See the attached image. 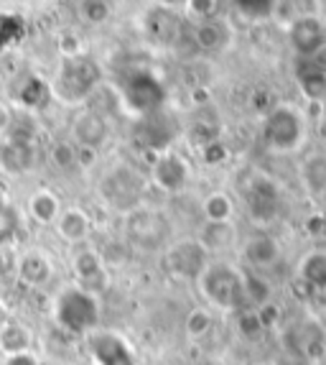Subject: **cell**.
<instances>
[{
  "label": "cell",
  "mask_w": 326,
  "mask_h": 365,
  "mask_svg": "<svg viewBox=\"0 0 326 365\" xmlns=\"http://www.w3.org/2000/svg\"><path fill=\"white\" fill-rule=\"evenodd\" d=\"M28 217L38 225H54L61 215L59 197L51 192V189H38L28 197Z\"/></svg>",
  "instance_id": "ffe728a7"
},
{
  "label": "cell",
  "mask_w": 326,
  "mask_h": 365,
  "mask_svg": "<svg viewBox=\"0 0 326 365\" xmlns=\"http://www.w3.org/2000/svg\"><path fill=\"white\" fill-rule=\"evenodd\" d=\"M54 225H56V232L61 235V240L69 245L85 243L87 237L92 235V217L82 207L61 210L59 220H56Z\"/></svg>",
  "instance_id": "e0dca14e"
},
{
  "label": "cell",
  "mask_w": 326,
  "mask_h": 365,
  "mask_svg": "<svg viewBox=\"0 0 326 365\" xmlns=\"http://www.w3.org/2000/svg\"><path fill=\"white\" fill-rule=\"evenodd\" d=\"M97 85H100V64L85 54L69 56V59L61 61V67L56 69V77L48 82L51 98L67 105L85 103Z\"/></svg>",
  "instance_id": "3957f363"
},
{
  "label": "cell",
  "mask_w": 326,
  "mask_h": 365,
  "mask_svg": "<svg viewBox=\"0 0 326 365\" xmlns=\"http://www.w3.org/2000/svg\"><path fill=\"white\" fill-rule=\"evenodd\" d=\"M248 205L253 220H258V222L273 220L275 210H278V189H275V184L263 177V174H253L248 187Z\"/></svg>",
  "instance_id": "5bb4252c"
},
{
  "label": "cell",
  "mask_w": 326,
  "mask_h": 365,
  "mask_svg": "<svg viewBox=\"0 0 326 365\" xmlns=\"http://www.w3.org/2000/svg\"><path fill=\"white\" fill-rule=\"evenodd\" d=\"M151 182L166 195L182 192L189 182V161L176 151H163L156 156L151 166Z\"/></svg>",
  "instance_id": "8fae6325"
},
{
  "label": "cell",
  "mask_w": 326,
  "mask_h": 365,
  "mask_svg": "<svg viewBox=\"0 0 326 365\" xmlns=\"http://www.w3.org/2000/svg\"><path fill=\"white\" fill-rule=\"evenodd\" d=\"M72 271H74V279H77L74 281V287L85 289V292L92 294V297H100V294L107 289L110 271L105 268L102 258H100L97 250H92V248L79 250L72 261Z\"/></svg>",
  "instance_id": "7c38bea8"
},
{
  "label": "cell",
  "mask_w": 326,
  "mask_h": 365,
  "mask_svg": "<svg viewBox=\"0 0 326 365\" xmlns=\"http://www.w3.org/2000/svg\"><path fill=\"white\" fill-rule=\"evenodd\" d=\"M69 135L72 140H77L79 146L85 148H97L102 146L110 135V123L102 113L97 110H82L72 118L69 123Z\"/></svg>",
  "instance_id": "4fadbf2b"
},
{
  "label": "cell",
  "mask_w": 326,
  "mask_h": 365,
  "mask_svg": "<svg viewBox=\"0 0 326 365\" xmlns=\"http://www.w3.org/2000/svg\"><path fill=\"white\" fill-rule=\"evenodd\" d=\"M288 43L303 59L321 54L326 49V24L319 16H298L288 26Z\"/></svg>",
  "instance_id": "9c48e42d"
},
{
  "label": "cell",
  "mask_w": 326,
  "mask_h": 365,
  "mask_svg": "<svg viewBox=\"0 0 326 365\" xmlns=\"http://www.w3.org/2000/svg\"><path fill=\"white\" fill-rule=\"evenodd\" d=\"M201 153H204L206 164H222V161H227V156H230V151H227V146H224L222 140H214V143L204 146Z\"/></svg>",
  "instance_id": "d6a6232c"
},
{
  "label": "cell",
  "mask_w": 326,
  "mask_h": 365,
  "mask_svg": "<svg viewBox=\"0 0 326 365\" xmlns=\"http://www.w3.org/2000/svg\"><path fill=\"white\" fill-rule=\"evenodd\" d=\"M303 182L311 192L321 195L326 192V156L311 158L306 166H303Z\"/></svg>",
  "instance_id": "83f0119b"
},
{
  "label": "cell",
  "mask_w": 326,
  "mask_h": 365,
  "mask_svg": "<svg viewBox=\"0 0 326 365\" xmlns=\"http://www.w3.org/2000/svg\"><path fill=\"white\" fill-rule=\"evenodd\" d=\"M171 235H174L171 220L161 210L143 205L125 215V243L130 245V250L156 253L161 248H169Z\"/></svg>",
  "instance_id": "5b68a950"
},
{
  "label": "cell",
  "mask_w": 326,
  "mask_h": 365,
  "mask_svg": "<svg viewBox=\"0 0 326 365\" xmlns=\"http://www.w3.org/2000/svg\"><path fill=\"white\" fill-rule=\"evenodd\" d=\"M48 100H51V87H48V82L41 77H31L23 90H21V103H23V108L31 110V113L43 110L48 105Z\"/></svg>",
  "instance_id": "484cf974"
},
{
  "label": "cell",
  "mask_w": 326,
  "mask_h": 365,
  "mask_svg": "<svg viewBox=\"0 0 326 365\" xmlns=\"http://www.w3.org/2000/svg\"><path fill=\"white\" fill-rule=\"evenodd\" d=\"M227 38H230L227 26L214 19L201 21V24L196 26V31H194V41H196V46H199L201 51H219L224 43H227Z\"/></svg>",
  "instance_id": "cb8c5ba5"
},
{
  "label": "cell",
  "mask_w": 326,
  "mask_h": 365,
  "mask_svg": "<svg viewBox=\"0 0 326 365\" xmlns=\"http://www.w3.org/2000/svg\"><path fill=\"white\" fill-rule=\"evenodd\" d=\"M11 120H13V113L6 108V105L0 103V135L8 133V128H11Z\"/></svg>",
  "instance_id": "d590c367"
},
{
  "label": "cell",
  "mask_w": 326,
  "mask_h": 365,
  "mask_svg": "<svg viewBox=\"0 0 326 365\" xmlns=\"http://www.w3.org/2000/svg\"><path fill=\"white\" fill-rule=\"evenodd\" d=\"M87 342V353L95 360L97 365H135L133 347L127 345V340H122L115 332H90L85 337Z\"/></svg>",
  "instance_id": "30bf717a"
},
{
  "label": "cell",
  "mask_w": 326,
  "mask_h": 365,
  "mask_svg": "<svg viewBox=\"0 0 326 365\" xmlns=\"http://www.w3.org/2000/svg\"><path fill=\"white\" fill-rule=\"evenodd\" d=\"M163 266L174 279L196 281L209 266V256L196 243V237H179V240H171V245L163 253Z\"/></svg>",
  "instance_id": "ba28073f"
},
{
  "label": "cell",
  "mask_w": 326,
  "mask_h": 365,
  "mask_svg": "<svg viewBox=\"0 0 326 365\" xmlns=\"http://www.w3.org/2000/svg\"><path fill=\"white\" fill-rule=\"evenodd\" d=\"M201 212L206 222H235V200L222 189L209 192L201 202Z\"/></svg>",
  "instance_id": "7402d4cb"
},
{
  "label": "cell",
  "mask_w": 326,
  "mask_h": 365,
  "mask_svg": "<svg viewBox=\"0 0 326 365\" xmlns=\"http://www.w3.org/2000/svg\"><path fill=\"white\" fill-rule=\"evenodd\" d=\"M166 92H163V85L158 82V77H153L151 72H135L125 79L122 85V108L130 118H148L161 113V105Z\"/></svg>",
  "instance_id": "52a82bcc"
},
{
  "label": "cell",
  "mask_w": 326,
  "mask_h": 365,
  "mask_svg": "<svg viewBox=\"0 0 326 365\" xmlns=\"http://www.w3.org/2000/svg\"><path fill=\"white\" fill-rule=\"evenodd\" d=\"M199 294L209 302V307L219 312H240L248 307L245 299V274L240 268L224 261H214L204 268L196 279Z\"/></svg>",
  "instance_id": "6da1fadb"
},
{
  "label": "cell",
  "mask_w": 326,
  "mask_h": 365,
  "mask_svg": "<svg viewBox=\"0 0 326 365\" xmlns=\"http://www.w3.org/2000/svg\"><path fill=\"white\" fill-rule=\"evenodd\" d=\"M0 166L11 177H23L33 166V146L31 143H6L0 151Z\"/></svg>",
  "instance_id": "44dd1931"
},
{
  "label": "cell",
  "mask_w": 326,
  "mask_h": 365,
  "mask_svg": "<svg viewBox=\"0 0 326 365\" xmlns=\"http://www.w3.org/2000/svg\"><path fill=\"white\" fill-rule=\"evenodd\" d=\"M314 365H326V363H324V360H319V363H314Z\"/></svg>",
  "instance_id": "74e56055"
},
{
  "label": "cell",
  "mask_w": 326,
  "mask_h": 365,
  "mask_svg": "<svg viewBox=\"0 0 326 365\" xmlns=\"http://www.w3.org/2000/svg\"><path fill=\"white\" fill-rule=\"evenodd\" d=\"M296 276L311 292L326 294V248H314L303 253L296 266Z\"/></svg>",
  "instance_id": "ac0fdd59"
},
{
  "label": "cell",
  "mask_w": 326,
  "mask_h": 365,
  "mask_svg": "<svg viewBox=\"0 0 326 365\" xmlns=\"http://www.w3.org/2000/svg\"><path fill=\"white\" fill-rule=\"evenodd\" d=\"M16 274L28 287H43L54 276V263L43 250H26L16 263Z\"/></svg>",
  "instance_id": "2e32d148"
},
{
  "label": "cell",
  "mask_w": 326,
  "mask_h": 365,
  "mask_svg": "<svg viewBox=\"0 0 326 365\" xmlns=\"http://www.w3.org/2000/svg\"><path fill=\"white\" fill-rule=\"evenodd\" d=\"M263 140L273 153H293L306 143V120L293 105H278L265 115Z\"/></svg>",
  "instance_id": "8992f818"
},
{
  "label": "cell",
  "mask_w": 326,
  "mask_h": 365,
  "mask_svg": "<svg viewBox=\"0 0 326 365\" xmlns=\"http://www.w3.org/2000/svg\"><path fill=\"white\" fill-rule=\"evenodd\" d=\"M196 243L206 250V256H219V253H227L237 245V227L235 222H204L199 227V235H196Z\"/></svg>",
  "instance_id": "9a60e30c"
},
{
  "label": "cell",
  "mask_w": 326,
  "mask_h": 365,
  "mask_svg": "<svg viewBox=\"0 0 326 365\" xmlns=\"http://www.w3.org/2000/svg\"><path fill=\"white\" fill-rule=\"evenodd\" d=\"M242 256L253 268H270L280 261V245L270 235H250L242 243Z\"/></svg>",
  "instance_id": "d6986e66"
},
{
  "label": "cell",
  "mask_w": 326,
  "mask_h": 365,
  "mask_svg": "<svg viewBox=\"0 0 326 365\" xmlns=\"http://www.w3.org/2000/svg\"><path fill=\"white\" fill-rule=\"evenodd\" d=\"M235 8L240 11L242 19L255 21V24L273 19V13L278 11V6H275V3H237Z\"/></svg>",
  "instance_id": "f546056e"
},
{
  "label": "cell",
  "mask_w": 326,
  "mask_h": 365,
  "mask_svg": "<svg viewBox=\"0 0 326 365\" xmlns=\"http://www.w3.org/2000/svg\"><path fill=\"white\" fill-rule=\"evenodd\" d=\"M0 207H6V200H3V192H0Z\"/></svg>",
  "instance_id": "8d00e7d4"
},
{
  "label": "cell",
  "mask_w": 326,
  "mask_h": 365,
  "mask_svg": "<svg viewBox=\"0 0 326 365\" xmlns=\"http://www.w3.org/2000/svg\"><path fill=\"white\" fill-rule=\"evenodd\" d=\"M51 317L64 332L87 337L90 332H95L97 322H100V302H97V297L87 294L85 289L72 284L54 297Z\"/></svg>",
  "instance_id": "7a4b0ae2"
},
{
  "label": "cell",
  "mask_w": 326,
  "mask_h": 365,
  "mask_svg": "<svg viewBox=\"0 0 326 365\" xmlns=\"http://www.w3.org/2000/svg\"><path fill=\"white\" fill-rule=\"evenodd\" d=\"M51 156H54V161L61 166V169H67V166H72L74 161H77V156H74L72 143H56L54 151H51Z\"/></svg>",
  "instance_id": "836d02e7"
},
{
  "label": "cell",
  "mask_w": 326,
  "mask_h": 365,
  "mask_svg": "<svg viewBox=\"0 0 326 365\" xmlns=\"http://www.w3.org/2000/svg\"><path fill=\"white\" fill-rule=\"evenodd\" d=\"M296 345H298V350H301L306 358H311L314 363H319V360H324L321 358V350H319V345L324 347L326 345V335H324V329H321V324L319 322H303V324H298L296 329Z\"/></svg>",
  "instance_id": "603a6c76"
},
{
  "label": "cell",
  "mask_w": 326,
  "mask_h": 365,
  "mask_svg": "<svg viewBox=\"0 0 326 365\" xmlns=\"http://www.w3.org/2000/svg\"><path fill=\"white\" fill-rule=\"evenodd\" d=\"M6 365H38V360L33 353H23V355H13V358H8Z\"/></svg>",
  "instance_id": "e575fe53"
},
{
  "label": "cell",
  "mask_w": 326,
  "mask_h": 365,
  "mask_svg": "<svg viewBox=\"0 0 326 365\" xmlns=\"http://www.w3.org/2000/svg\"><path fill=\"white\" fill-rule=\"evenodd\" d=\"M82 11H85V19L87 21H95V24H100V21H105L110 16V3H100V0H95V3H82Z\"/></svg>",
  "instance_id": "1f68e13d"
},
{
  "label": "cell",
  "mask_w": 326,
  "mask_h": 365,
  "mask_svg": "<svg viewBox=\"0 0 326 365\" xmlns=\"http://www.w3.org/2000/svg\"><path fill=\"white\" fill-rule=\"evenodd\" d=\"M97 192L107 207L122 215H130L145 205V179L138 174V169L127 164H112L110 169H105V174L97 182Z\"/></svg>",
  "instance_id": "277c9868"
},
{
  "label": "cell",
  "mask_w": 326,
  "mask_h": 365,
  "mask_svg": "<svg viewBox=\"0 0 326 365\" xmlns=\"http://www.w3.org/2000/svg\"><path fill=\"white\" fill-rule=\"evenodd\" d=\"M184 327H186V335L191 337V340H204L211 332V327H214V322H211V314L206 309H194V312H189Z\"/></svg>",
  "instance_id": "f1b7e54d"
},
{
  "label": "cell",
  "mask_w": 326,
  "mask_h": 365,
  "mask_svg": "<svg viewBox=\"0 0 326 365\" xmlns=\"http://www.w3.org/2000/svg\"><path fill=\"white\" fill-rule=\"evenodd\" d=\"M19 212L13 207H0V243H8L13 235H16V230H19Z\"/></svg>",
  "instance_id": "4dcf8cb0"
},
{
  "label": "cell",
  "mask_w": 326,
  "mask_h": 365,
  "mask_svg": "<svg viewBox=\"0 0 326 365\" xmlns=\"http://www.w3.org/2000/svg\"><path fill=\"white\" fill-rule=\"evenodd\" d=\"M240 319H237V329H240V335L245 337V340H258L260 335H265L268 329L265 324H263V319L258 317V312L253 309V307H245V309H240Z\"/></svg>",
  "instance_id": "4316f807"
},
{
  "label": "cell",
  "mask_w": 326,
  "mask_h": 365,
  "mask_svg": "<svg viewBox=\"0 0 326 365\" xmlns=\"http://www.w3.org/2000/svg\"><path fill=\"white\" fill-rule=\"evenodd\" d=\"M31 342H33V335H31V329H26L23 324H8V327L0 332V350H3L8 358L31 353Z\"/></svg>",
  "instance_id": "d4e9b609"
}]
</instances>
